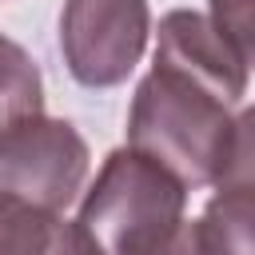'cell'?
Returning a JSON list of instances; mask_svg holds the SVG:
<instances>
[{"label":"cell","instance_id":"5","mask_svg":"<svg viewBox=\"0 0 255 255\" xmlns=\"http://www.w3.org/2000/svg\"><path fill=\"white\" fill-rule=\"evenodd\" d=\"M0 255H108V251L60 211L0 191Z\"/></svg>","mask_w":255,"mask_h":255},{"label":"cell","instance_id":"10","mask_svg":"<svg viewBox=\"0 0 255 255\" xmlns=\"http://www.w3.org/2000/svg\"><path fill=\"white\" fill-rule=\"evenodd\" d=\"M151 255H203V247H199V231H195V223H179V231L175 235H167Z\"/></svg>","mask_w":255,"mask_h":255},{"label":"cell","instance_id":"3","mask_svg":"<svg viewBox=\"0 0 255 255\" xmlns=\"http://www.w3.org/2000/svg\"><path fill=\"white\" fill-rule=\"evenodd\" d=\"M151 36L147 0H64L60 52L76 84L116 88L131 76Z\"/></svg>","mask_w":255,"mask_h":255},{"label":"cell","instance_id":"6","mask_svg":"<svg viewBox=\"0 0 255 255\" xmlns=\"http://www.w3.org/2000/svg\"><path fill=\"white\" fill-rule=\"evenodd\" d=\"M203 255H255V183L223 179L195 219Z\"/></svg>","mask_w":255,"mask_h":255},{"label":"cell","instance_id":"1","mask_svg":"<svg viewBox=\"0 0 255 255\" xmlns=\"http://www.w3.org/2000/svg\"><path fill=\"white\" fill-rule=\"evenodd\" d=\"M151 72L128 112V147L163 163L187 187H215L231 159L235 108L247 96V64L211 16L171 8L159 20Z\"/></svg>","mask_w":255,"mask_h":255},{"label":"cell","instance_id":"9","mask_svg":"<svg viewBox=\"0 0 255 255\" xmlns=\"http://www.w3.org/2000/svg\"><path fill=\"white\" fill-rule=\"evenodd\" d=\"M223 179H251L255 183V104L235 116V135H231V159ZM219 179V183H223Z\"/></svg>","mask_w":255,"mask_h":255},{"label":"cell","instance_id":"4","mask_svg":"<svg viewBox=\"0 0 255 255\" xmlns=\"http://www.w3.org/2000/svg\"><path fill=\"white\" fill-rule=\"evenodd\" d=\"M88 159L92 155L76 124L40 112L0 143V191L48 211H64L84 191Z\"/></svg>","mask_w":255,"mask_h":255},{"label":"cell","instance_id":"7","mask_svg":"<svg viewBox=\"0 0 255 255\" xmlns=\"http://www.w3.org/2000/svg\"><path fill=\"white\" fill-rule=\"evenodd\" d=\"M40 112H44V80L36 60L16 40L0 36V143Z\"/></svg>","mask_w":255,"mask_h":255},{"label":"cell","instance_id":"8","mask_svg":"<svg viewBox=\"0 0 255 255\" xmlns=\"http://www.w3.org/2000/svg\"><path fill=\"white\" fill-rule=\"evenodd\" d=\"M207 8L219 36L247 68H255V0H207Z\"/></svg>","mask_w":255,"mask_h":255},{"label":"cell","instance_id":"2","mask_svg":"<svg viewBox=\"0 0 255 255\" xmlns=\"http://www.w3.org/2000/svg\"><path fill=\"white\" fill-rule=\"evenodd\" d=\"M187 207V183L135 147H116L88 195L76 223L108 255H151L179 231Z\"/></svg>","mask_w":255,"mask_h":255}]
</instances>
